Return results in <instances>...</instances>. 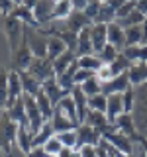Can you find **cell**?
I'll list each match as a JSON object with an SVG mask.
<instances>
[{
  "label": "cell",
  "instance_id": "1",
  "mask_svg": "<svg viewBox=\"0 0 147 157\" xmlns=\"http://www.w3.org/2000/svg\"><path fill=\"white\" fill-rule=\"evenodd\" d=\"M18 126L12 118L6 114H2L0 118V149L4 151V155L10 157L12 155V144L16 141V136H18Z\"/></svg>",
  "mask_w": 147,
  "mask_h": 157
},
{
  "label": "cell",
  "instance_id": "49",
  "mask_svg": "<svg viewBox=\"0 0 147 157\" xmlns=\"http://www.w3.org/2000/svg\"><path fill=\"white\" fill-rule=\"evenodd\" d=\"M135 6H137V2H135V0H127V2H124L120 8L116 10V20H120V18L127 16V14H131V12L135 10Z\"/></svg>",
  "mask_w": 147,
  "mask_h": 157
},
{
  "label": "cell",
  "instance_id": "6",
  "mask_svg": "<svg viewBox=\"0 0 147 157\" xmlns=\"http://www.w3.org/2000/svg\"><path fill=\"white\" fill-rule=\"evenodd\" d=\"M12 55H14V71H28L36 55L32 53V49H29V45H28L26 28H24V39H22V43H20V47L12 53Z\"/></svg>",
  "mask_w": 147,
  "mask_h": 157
},
{
  "label": "cell",
  "instance_id": "23",
  "mask_svg": "<svg viewBox=\"0 0 147 157\" xmlns=\"http://www.w3.org/2000/svg\"><path fill=\"white\" fill-rule=\"evenodd\" d=\"M63 24L69 28V29H73V32H81L82 28H86V26H92V22L86 18V14L82 12V10H73V14L69 16L67 20H63Z\"/></svg>",
  "mask_w": 147,
  "mask_h": 157
},
{
  "label": "cell",
  "instance_id": "60",
  "mask_svg": "<svg viewBox=\"0 0 147 157\" xmlns=\"http://www.w3.org/2000/svg\"><path fill=\"white\" fill-rule=\"evenodd\" d=\"M36 2H37V0H22V4H24V6H28L29 10H33V6H36Z\"/></svg>",
  "mask_w": 147,
  "mask_h": 157
},
{
  "label": "cell",
  "instance_id": "58",
  "mask_svg": "<svg viewBox=\"0 0 147 157\" xmlns=\"http://www.w3.org/2000/svg\"><path fill=\"white\" fill-rule=\"evenodd\" d=\"M88 0H73V6H75V10H85Z\"/></svg>",
  "mask_w": 147,
  "mask_h": 157
},
{
  "label": "cell",
  "instance_id": "42",
  "mask_svg": "<svg viewBox=\"0 0 147 157\" xmlns=\"http://www.w3.org/2000/svg\"><path fill=\"white\" fill-rule=\"evenodd\" d=\"M106 106H108V96L106 94H94L88 96V110H96V112H104L106 114Z\"/></svg>",
  "mask_w": 147,
  "mask_h": 157
},
{
  "label": "cell",
  "instance_id": "54",
  "mask_svg": "<svg viewBox=\"0 0 147 157\" xmlns=\"http://www.w3.org/2000/svg\"><path fill=\"white\" fill-rule=\"evenodd\" d=\"M81 157H98V155H96V147H94V145H85V147H81Z\"/></svg>",
  "mask_w": 147,
  "mask_h": 157
},
{
  "label": "cell",
  "instance_id": "38",
  "mask_svg": "<svg viewBox=\"0 0 147 157\" xmlns=\"http://www.w3.org/2000/svg\"><path fill=\"white\" fill-rule=\"evenodd\" d=\"M57 106L61 108V112H63L67 118H71L73 122L81 124V122H78V116H77V106H75V100H73V96H65Z\"/></svg>",
  "mask_w": 147,
  "mask_h": 157
},
{
  "label": "cell",
  "instance_id": "13",
  "mask_svg": "<svg viewBox=\"0 0 147 157\" xmlns=\"http://www.w3.org/2000/svg\"><path fill=\"white\" fill-rule=\"evenodd\" d=\"M51 126H53V132L55 134H61V132H69V130H77L81 124H77V122H73L71 118H67L65 114L61 112V108L55 106L53 108V116H51Z\"/></svg>",
  "mask_w": 147,
  "mask_h": 157
},
{
  "label": "cell",
  "instance_id": "15",
  "mask_svg": "<svg viewBox=\"0 0 147 157\" xmlns=\"http://www.w3.org/2000/svg\"><path fill=\"white\" fill-rule=\"evenodd\" d=\"M20 96H24V88H22V78H20L18 71H10L8 73V106L14 104V100H18ZM6 106V108H8Z\"/></svg>",
  "mask_w": 147,
  "mask_h": 157
},
{
  "label": "cell",
  "instance_id": "53",
  "mask_svg": "<svg viewBox=\"0 0 147 157\" xmlns=\"http://www.w3.org/2000/svg\"><path fill=\"white\" fill-rule=\"evenodd\" d=\"M57 157H81V149H73V147H63V151Z\"/></svg>",
  "mask_w": 147,
  "mask_h": 157
},
{
  "label": "cell",
  "instance_id": "10",
  "mask_svg": "<svg viewBox=\"0 0 147 157\" xmlns=\"http://www.w3.org/2000/svg\"><path fill=\"white\" fill-rule=\"evenodd\" d=\"M112 128L118 130L120 134L131 137V141H135L137 134H139V132H137V126H135V120H134V116H131L130 112H122V114L116 118V122L112 124Z\"/></svg>",
  "mask_w": 147,
  "mask_h": 157
},
{
  "label": "cell",
  "instance_id": "34",
  "mask_svg": "<svg viewBox=\"0 0 147 157\" xmlns=\"http://www.w3.org/2000/svg\"><path fill=\"white\" fill-rule=\"evenodd\" d=\"M126 45H143V28H141V24L126 28Z\"/></svg>",
  "mask_w": 147,
  "mask_h": 157
},
{
  "label": "cell",
  "instance_id": "2",
  "mask_svg": "<svg viewBox=\"0 0 147 157\" xmlns=\"http://www.w3.org/2000/svg\"><path fill=\"white\" fill-rule=\"evenodd\" d=\"M24 28H26V24L20 22V20L14 18V16H6V20H4V32H6L10 51L12 53L20 47V43H22V39H24Z\"/></svg>",
  "mask_w": 147,
  "mask_h": 157
},
{
  "label": "cell",
  "instance_id": "55",
  "mask_svg": "<svg viewBox=\"0 0 147 157\" xmlns=\"http://www.w3.org/2000/svg\"><path fill=\"white\" fill-rule=\"evenodd\" d=\"M135 141L141 145V153H143V157H147V136H143V134H137Z\"/></svg>",
  "mask_w": 147,
  "mask_h": 157
},
{
  "label": "cell",
  "instance_id": "44",
  "mask_svg": "<svg viewBox=\"0 0 147 157\" xmlns=\"http://www.w3.org/2000/svg\"><path fill=\"white\" fill-rule=\"evenodd\" d=\"M100 85L102 82L96 78V75L94 77H90V78H86L82 85H78L82 88V92H85L86 96H94V94H100Z\"/></svg>",
  "mask_w": 147,
  "mask_h": 157
},
{
  "label": "cell",
  "instance_id": "14",
  "mask_svg": "<svg viewBox=\"0 0 147 157\" xmlns=\"http://www.w3.org/2000/svg\"><path fill=\"white\" fill-rule=\"evenodd\" d=\"M145 85H147V82H145ZM134 120H135L137 132L143 134V136H147V86H145V90L141 92L139 100H137V112H135Z\"/></svg>",
  "mask_w": 147,
  "mask_h": 157
},
{
  "label": "cell",
  "instance_id": "4",
  "mask_svg": "<svg viewBox=\"0 0 147 157\" xmlns=\"http://www.w3.org/2000/svg\"><path fill=\"white\" fill-rule=\"evenodd\" d=\"M24 104H26V114H28V122H29V130H32V134H37L47 120L43 118L41 110H39L36 96L24 94Z\"/></svg>",
  "mask_w": 147,
  "mask_h": 157
},
{
  "label": "cell",
  "instance_id": "33",
  "mask_svg": "<svg viewBox=\"0 0 147 157\" xmlns=\"http://www.w3.org/2000/svg\"><path fill=\"white\" fill-rule=\"evenodd\" d=\"M63 51H67V45H65V43H63L59 37H55V36H49L47 37V59L55 61V59L61 55Z\"/></svg>",
  "mask_w": 147,
  "mask_h": 157
},
{
  "label": "cell",
  "instance_id": "50",
  "mask_svg": "<svg viewBox=\"0 0 147 157\" xmlns=\"http://www.w3.org/2000/svg\"><path fill=\"white\" fill-rule=\"evenodd\" d=\"M114 77V73H112V69H110V65H106V63H102V67L96 71V78L100 82H104V81H110V78Z\"/></svg>",
  "mask_w": 147,
  "mask_h": 157
},
{
  "label": "cell",
  "instance_id": "22",
  "mask_svg": "<svg viewBox=\"0 0 147 157\" xmlns=\"http://www.w3.org/2000/svg\"><path fill=\"white\" fill-rule=\"evenodd\" d=\"M127 78L131 86H141L147 82V63H134L127 69Z\"/></svg>",
  "mask_w": 147,
  "mask_h": 157
},
{
  "label": "cell",
  "instance_id": "19",
  "mask_svg": "<svg viewBox=\"0 0 147 157\" xmlns=\"http://www.w3.org/2000/svg\"><path fill=\"white\" fill-rule=\"evenodd\" d=\"M71 96H73V100H75V106H77V116H78V122H85V118H86V112H88V96L82 92V88L75 85L73 86V92H71Z\"/></svg>",
  "mask_w": 147,
  "mask_h": 157
},
{
  "label": "cell",
  "instance_id": "5",
  "mask_svg": "<svg viewBox=\"0 0 147 157\" xmlns=\"http://www.w3.org/2000/svg\"><path fill=\"white\" fill-rule=\"evenodd\" d=\"M102 140L108 141L112 147H116V149L122 151V153L134 155V141H131V137L120 134V132L114 130V128H110L108 132H104V134H102Z\"/></svg>",
  "mask_w": 147,
  "mask_h": 157
},
{
  "label": "cell",
  "instance_id": "57",
  "mask_svg": "<svg viewBox=\"0 0 147 157\" xmlns=\"http://www.w3.org/2000/svg\"><path fill=\"white\" fill-rule=\"evenodd\" d=\"M137 10H139L141 14H145L147 16V0H139V2H137V6H135Z\"/></svg>",
  "mask_w": 147,
  "mask_h": 157
},
{
  "label": "cell",
  "instance_id": "47",
  "mask_svg": "<svg viewBox=\"0 0 147 157\" xmlns=\"http://www.w3.org/2000/svg\"><path fill=\"white\" fill-rule=\"evenodd\" d=\"M100 4H102V0H88V2H86V6H85V10H82V12L86 14V18L90 20L92 24H94V20H96V16H98Z\"/></svg>",
  "mask_w": 147,
  "mask_h": 157
},
{
  "label": "cell",
  "instance_id": "18",
  "mask_svg": "<svg viewBox=\"0 0 147 157\" xmlns=\"http://www.w3.org/2000/svg\"><path fill=\"white\" fill-rule=\"evenodd\" d=\"M77 57L82 55H92L94 53V47H92V37H90V26L82 28L78 32V41H77Z\"/></svg>",
  "mask_w": 147,
  "mask_h": 157
},
{
  "label": "cell",
  "instance_id": "28",
  "mask_svg": "<svg viewBox=\"0 0 147 157\" xmlns=\"http://www.w3.org/2000/svg\"><path fill=\"white\" fill-rule=\"evenodd\" d=\"M32 140H33V134H32V130H29L28 126H18V136H16V144L18 147L22 149V153H29V151L33 149V145H32Z\"/></svg>",
  "mask_w": 147,
  "mask_h": 157
},
{
  "label": "cell",
  "instance_id": "17",
  "mask_svg": "<svg viewBox=\"0 0 147 157\" xmlns=\"http://www.w3.org/2000/svg\"><path fill=\"white\" fill-rule=\"evenodd\" d=\"M6 110H8V116L12 118L16 124H20V126H28V128H29L28 114H26V104H24V96H20L18 100H14V104H10Z\"/></svg>",
  "mask_w": 147,
  "mask_h": 157
},
{
  "label": "cell",
  "instance_id": "59",
  "mask_svg": "<svg viewBox=\"0 0 147 157\" xmlns=\"http://www.w3.org/2000/svg\"><path fill=\"white\" fill-rule=\"evenodd\" d=\"M124 2H127V0H108V4H110V6L114 8V10H118V8H120Z\"/></svg>",
  "mask_w": 147,
  "mask_h": 157
},
{
  "label": "cell",
  "instance_id": "7",
  "mask_svg": "<svg viewBox=\"0 0 147 157\" xmlns=\"http://www.w3.org/2000/svg\"><path fill=\"white\" fill-rule=\"evenodd\" d=\"M102 141V132L96 130V128L88 126V124H81L77 128V145L75 149H81L85 145H98Z\"/></svg>",
  "mask_w": 147,
  "mask_h": 157
},
{
  "label": "cell",
  "instance_id": "37",
  "mask_svg": "<svg viewBox=\"0 0 147 157\" xmlns=\"http://www.w3.org/2000/svg\"><path fill=\"white\" fill-rule=\"evenodd\" d=\"M147 16H145V14H141L139 12V10H134V12H131V14H127V16H124V18H120V20H116V22L118 24H120V26L122 28H131V26H139V24H143V20H145Z\"/></svg>",
  "mask_w": 147,
  "mask_h": 157
},
{
  "label": "cell",
  "instance_id": "35",
  "mask_svg": "<svg viewBox=\"0 0 147 157\" xmlns=\"http://www.w3.org/2000/svg\"><path fill=\"white\" fill-rule=\"evenodd\" d=\"M112 22H116V10L112 8L108 2H102L94 24H112Z\"/></svg>",
  "mask_w": 147,
  "mask_h": 157
},
{
  "label": "cell",
  "instance_id": "40",
  "mask_svg": "<svg viewBox=\"0 0 147 157\" xmlns=\"http://www.w3.org/2000/svg\"><path fill=\"white\" fill-rule=\"evenodd\" d=\"M36 100H37V106H39V110H41V114L45 120H51V116H53V106L51 104V100H49V96L45 94V92H37V96H36Z\"/></svg>",
  "mask_w": 147,
  "mask_h": 157
},
{
  "label": "cell",
  "instance_id": "29",
  "mask_svg": "<svg viewBox=\"0 0 147 157\" xmlns=\"http://www.w3.org/2000/svg\"><path fill=\"white\" fill-rule=\"evenodd\" d=\"M122 53L131 63H147V45H126Z\"/></svg>",
  "mask_w": 147,
  "mask_h": 157
},
{
  "label": "cell",
  "instance_id": "43",
  "mask_svg": "<svg viewBox=\"0 0 147 157\" xmlns=\"http://www.w3.org/2000/svg\"><path fill=\"white\" fill-rule=\"evenodd\" d=\"M118 53H120V49H116L114 45H112V43H106V45L102 47L100 51L96 53V55H98V59H100L102 63L110 65V63H112V61H114V59L118 57Z\"/></svg>",
  "mask_w": 147,
  "mask_h": 157
},
{
  "label": "cell",
  "instance_id": "62",
  "mask_svg": "<svg viewBox=\"0 0 147 157\" xmlns=\"http://www.w3.org/2000/svg\"><path fill=\"white\" fill-rule=\"evenodd\" d=\"M135 2H139V0H135Z\"/></svg>",
  "mask_w": 147,
  "mask_h": 157
},
{
  "label": "cell",
  "instance_id": "52",
  "mask_svg": "<svg viewBox=\"0 0 147 157\" xmlns=\"http://www.w3.org/2000/svg\"><path fill=\"white\" fill-rule=\"evenodd\" d=\"M14 8H16V2H14V0H0V14H2V16H10Z\"/></svg>",
  "mask_w": 147,
  "mask_h": 157
},
{
  "label": "cell",
  "instance_id": "56",
  "mask_svg": "<svg viewBox=\"0 0 147 157\" xmlns=\"http://www.w3.org/2000/svg\"><path fill=\"white\" fill-rule=\"evenodd\" d=\"M96 155H98V157H110V153H108V149H106V144H104V140H102L100 144L96 145Z\"/></svg>",
  "mask_w": 147,
  "mask_h": 157
},
{
  "label": "cell",
  "instance_id": "9",
  "mask_svg": "<svg viewBox=\"0 0 147 157\" xmlns=\"http://www.w3.org/2000/svg\"><path fill=\"white\" fill-rule=\"evenodd\" d=\"M130 78H127V73H122V75H116L112 77L110 81H104L100 85V92L106 96L110 94H122V92H126L127 88H130Z\"/></svg>",
  "mask_w": 147,
  "mask_h": 157
},
{
  "label": "cell",
  "instance_id": "3",
  "mask_svg": "<svg viewBox=\"0 0 147 157\" xmlns=\"http://www.w3.org/2000/svg\"><path fill=\"white\" fill-rule=\"evenodd\" d=\"M28 73L33 78H37L41 85L45 81H49V78L57 77L55 75V69H53V61H51V59H47V57H33L32 65H29V69H28Z\"/></svg>",
  "mask_w": 147,
  "mask_h": 157
},
{
  "label": "cell",
  "instance_id": "16",
  "mask_svg": "<svg viewBox=\"0 0 147 157\" xmlns=\"http://www.w3.org/2000/svg\"><path fill=\"white\" fill-rule=\"evenodd\" d=\"M90 37L94 53H98L108 43V24H92L90 26Z\"/></svg>",
  "mask_w": 147,
  "mask_h": 157
},
{
  "label": "cell",
  "instance_id": "25",
  "mask_svg": "<svg viewBox=\"0 0 147 157\" xmlns=\"http://www.w3.org/2000/svg\"><path fill=\"white\" fill-rule=\"evenodd\" d=\"M124 112V98L122 94H110L108 96V106H106V118L110 124H114L116 118Z\"/></svg>",
  "mask_w": 147,
  "mask_h": 157
},
{
  "label": "cell",
  "instance_id": "45",
  "mask_svg": "<svg viewBox=\"0 0 147 157\" xmlns=\"http://www.w3.org/2000/svg\"><path fill=\"white\" fill-rule=\"evenodd\" d=\"M63 147H65V145H63L61 141H59V137H57V136H53V137H49V140L45 141L43 149H45L49 155H55V157H57V155L63 151Z\"/></svg>",
  "mask_w": 147,
  "mask_h": 157
},
{
  "label": "cell",
  "instance_id": "36",
  "mask_svg": "<svg viewBox=\"0 0 147 157\" xmlns=\"http://www.w3.org/2000/svg\"><path fill=\"white\" fill-rule=\"evenodd\" d=\"M77 61H78V67H81V69H86V71H92V73H96L98 69L102 67V61L98 59L96 53H92V55L77 57Z\"/></svg>",
  "mask_w": 147,
  "mask_h": 157
},
{
  "label": "cell",
  "instance_id": "41",
  "mask_svg": "<svg viewBox=\"0 0 147 157\" xmlns=\"http://www.w3.org/2000/svg\"><path fill=\"white\" fill-rule=\"evenodd\" d=\"M130 67H131V61L122 51L118 53V57L110 63V69H112V73H114V77L116 75H122V73H127V69H130Z\"/></svg>",
  "mask_w": 147,
  "mask_h": 157
},
{
  "label": "cell",
  "instance_id": "39",
  "mask_svg": "<svg viewBox=\"0 0 147 157\" xmlns=\"http://www.w3.org/2000/svg\"><path fill=\"white\" fill-rule=\"evenodd\" d=\"M8 69L0 67V110L8 106Z\"/></svg>",
  "mask_w": 147,
  "mask_h": 157
},
{
  "label": "cell",
  "instance_id": "27",
  "mask_svg": "<svg viewBox=\"0 0 147 157\" xmlns=\"http://www.w3.org/2000/svg\"><path fill=\"white\" fill-rule=\"evenodd\" d=\"M20 78H22V88H24V94L29 96H37V92H41V82L37 78H33L28 71H18Z\"/></svg>",
  "mask_w": 147,
  "mask_h": 157
},
{
  "label": "cell",
  "instance_id": "46",
  "mask_svg": "<svg viewBox=\"0 0 147 157\" xmlns=\"http://www.w3.org/2000/svg\"><path fill=\"white\" fill-rule=\"evenodd\" d=\"M59 137V141H61L65 147H73L75 149L77 145V130H69V132H61V134H55Z\"/></svg>",
  "mask_w": 147,
  "mask_h": 157
},
{
  "label": "cell",
  "instance_id": "61",
  "mask_svg": "<svg viewBox=\"0 0 147 157\" xmlns=\"http://www.w3.org/2000/svg\"><path fill=\"white\" fill-rule=\"evenodd\" d=\"M102 2H108V0H102Z\"/></svg>",
  "mask_w": 147,
  "mask_h": 157
},
{
  "label": "cell",
  "instance_id": "31",
  "mask_svg": "<svg viewBox=\"0 0 147 157\" xmlns=\"http://www.w3.org/2000/svg\"><path fill=\"white\" fill-rule=\"evenodd\" d=\"M55 136V132H53V126H51V122H45V124L41 126V130L37 132V134H33V140H32V145L33 147H43L45 145V141L49 140V137H53Z\"/></svg>",
  "mask_w": 147,
  "mask_h": 157
},
{
  "label": "cell",
  "instance_id": "20",
  "mask_svg": "<svg viewBox=\"0 0 147 157\" xmlns=\"http://www.w3.org/2000/svg\"><path fill=\"white\" fill-rule=\"evenodd\" d=\"M108 43H112V45L116 49H120V51L126 47V29L118 22L108 24Z\"/></svg>",
  "mask_w": 147,
  "mask_h": 157
},
{
  "label": "cell",
  "instance_id": "30",
  "mask_svg": "<svg viewBox=\"0 0 147 157\" xmlns=\"http://www.w3.org/2000/svg\"><path fill=\"white\" fill-rule=\"evenodd\" d=\"M73 0H55V8H53V22H63L73 14Z\"/></svg>",
  "mask_w": 147,
  "mask_h": 157
},
{
  "label": "cell",
  "instance_id": "8",
  "mask_svg": "<svg viewBox=\"0 0 147 157\" xmlns=\"http://www.w3.org/2000/svg\"><path fill=\"white\" fill-rule=\"evenodd\" d=\"M26 36H28V45L36 57H47V36H43L39 29H32L26 26Z\"/></svg>",
  "mask_w": 147,
  "mask_h": 157
},
{
  "label": "cell",
  "instance_id": "12",
  "mask_svg": "<svg viewBox=\"0 0 147 157\" xmlns=\"http://www.w3.org/2000/svg\"><path fill=\"white\" fill-rule=\"evenodd\" d=\"M41 90L49 96V100H51L53 106H57L63 98H65V96H71V92H73V90H67V88H61V86H59L57 77H53V78H49V81L43 82V85H41Z\"/></svg>",
  "mask_w": 147,
  "mask_h": 157
},
{
  "label": "cell",
  "instance_id": "24",
  "mask_svg": "<svg viewBox=\"0 0 147 157\" xmlns=\"http://www.w3.org/2000/svg\"><path fill=\"white\" fill-rule=\"evenodd\" d=\"M10 16H14V18H18L20 22H24L26 26L29 28H33V29H39L41 26L37 24V20L36 16H33V10H29L28 6H24V4H16V8L12 10V14Z\"/></svg>",
  "mask_w": 147,
  "mask_h": 157
},
{
  "label": "cell",
  "instance_id": "21",
  "mask_svg": "<svg viewBox=\"0 0 147 157\" xmlns=\"http://www.w3.org/2000/svg\"><path fill=\"white\" fill-rule=\"evenodd\" d=\"M82 124H88V126H92V128H96V130H100L102 134L104 132H108L112 128V124L108 122V118L104 112H96V110H88L86 112V118H85V122Z\"/></svg>",
  "mask_w": 147,
  "mask_h": 157
},
{
  "label": "cell",
  "instance_id": "48",
  "mask_svg": "<svg viewBox=\"0 0 147 157\" xmlns=\"http://www.w3.org/2000/svg\"><path fill=\"white\" fill-rule=\"evenodd\" d=\"M122 98H124V112H130L134 110V104H135V90L134 86H130L126 92H122Z\"/></svg>",
  "mask_w": 147,
  "mask_h": 157
},
{
  "label": "cell",
  "instance_id": "32",
  "mask_svg": "<svg viewBox=\"0 0 147 157\" xmlns=\"http://www.w3.org/2000/svg\"><path fill=\"white\" fill-rule=\"evenodd\" d=\"M77 59V53L75 51H71V49H67V51H63L61 55H59L55 61H53V69H55V75H61L65 69L71 65L73 61Z\"/></svg>",
  "mask_w": 147,
  "mask_h": 157
},
{
  "label": "cell",
  "instance_id": "26",
  "mask_svg": "<svg viewBox=\"0 0 147 157\" xmlns=\"http://www.w3.org/2000/svg\"><path fill=\"white\" fill-rule=\"evenodd\" d=\"M78 71V61H75L69 65L65 71L61 73V75H57V82L61 88H67V90H73V86H75V73Z\"/></svg>",
  "mask_w": 147,
  "mask_h": 157
},
{
  "label": "cell",
  "instance_id": "11",
  "mask_svg": "<svg viewBox=\"0 0 147 157\" xmlns=\"http://www.w3.org/2000/svg\"><path fill=\"white\" fill-rule=\"evenodd\" d=\"M53 8H55V0H37L33 6V16H36L39 26H49L53 22Z\"/></svg>",
  "mask_w": 147,
  "mask_h": 157
},
{
  "label": "cell",
  "instance_id": "51",
  "mask_svg": "<svg viewBox=\"0 0 147 157\" xmlns=\"http://www.w3.org/2000/svg\"><path fill=\"white\" fill-rule=\"evenodd\" d=\"M94 75H96V73L86 71V69H81V67H78V71L75 73V85H82L86 78H90V77H94Z\"/></svg>",
  "mask_w": 147,
  "mask_h": 157
}]
</instances>
